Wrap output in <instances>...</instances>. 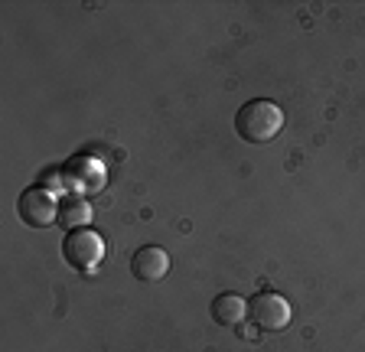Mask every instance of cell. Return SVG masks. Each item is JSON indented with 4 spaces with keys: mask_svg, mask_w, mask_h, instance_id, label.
I'll return each instance as SVG.
<instances>
[{
    "mask_svg": "<svg viewBox=\"0 0 365 352\" xmlns=\"http://www.w3.org/2000/svg\"><path fill=\"white\" fill-rule=\"evenodd\" d=\"M209 314H212V320L219 323V326L235 329L248 320V300H245L242 294H219V297L212 300V306H209Z\"/></svg>",
    "mask_w": 365,
    "mask_h": 352,
    "instance_id": "8992f818",
    "label": "cell"
},
{
    "mask_svg": "<svg viewBox=\"0 0 365 352\" xmlns=\"http://www.w3.org/2000/svg\"><path fill=\"white\" fill-rule=\"evenodd\" d=\"M284 128V111L281 105H274L267 98H255L248 105L238 108L235 115V134L245 140V144H271Z\"/></svg>",
    "mask_w": 365,
    "mask_h": 352,
    "instance_id": "6da1fadb",
    "label": "cell"
},
{
    "mask_svg": "<svg viewBox=\"0 0 365 352\" xmlns=\"http://www.w3.org/2000/svg\"><path fill=\"white\" fill-rule=\"evenodd\" d=\"M248 316L255 320V326L267 329V333H281V329H287L290 320H294V306H290V300L281 297V294L264 291L248 304Z\"/></svg>",
    "mask_w": 365,
    "mask_h": 352,
    "instance_id": "277c9868",
    "label": "cell"
},
{
    "mask_svg": "<svg viewBox=\"0 0 365 352\" xmlns=\"http://www.w3.org/2000/svg\"><path fill=\"white\" fill-rule=\"evenodd\" d=\"M91 202L85 200L82 192H66L59 200V225L68 232H76V229H88L91 222Z\"/></svg>",
    "mask_w": 365,
    "mask_h": 352,
    "instance_id": "52a82bcc",
    "label": "cell"
},
{
    "mask_svg": "<svg viewBox=\"0 0 365 352\" xmlns=\"http://www.w3.org/2000/svg\"><path fill=\"white\" fill-rule=\"evenodd\" d=\"M82 173H76V180L82 183V192H95V190H101L105 186V170L98 167V163H91V160H85L82 163Z\"/></svg>",
    "mask_w": 365,
    "mask_h": 352,
    "instance_id": "ba28073f",
    "label": "cell"
},
{
    "mask_svg": "<svg viewBox=\"0 0 365 352\" xmlns=\"http://www.w3.org/2000/svg\"><path fill=\"white\" fill-rule=\"evenodd\" d=\"M130 274L144 284H157L170 274V254L157 245H144L137 248L134 258H130Z\"/></svg>",
    "mask_w": 365,
    "mask_h": 352,
    "instance_id": "5b68a950",
    "label": "cell"
},
{
    "mask_svg": "<svg viewBox=\"0 0 365 352\" xmlns=\"http://www.w3.org/2000/svg\"><path fill=\"white\" fill-rule=\"evenodd\" d=\"M16 212L30 229H49V225H59V200L56 192H49L46 186H33L20 196L16 202Z\"/></svg>",
    "mask_w": 365,
    "mask_h": 352,
    "instance_id": "3957f363",
    "label": "cell"
},
{
    "mask_svg": "<svg viewBox=\"0 0 365 352\" xmlns=\"http://www.w3.org/2000/svg\"><path fill=\"white\" fill-rule=\"evenodd\" d=\"M62 258L76 271H95L105 258V242L95 229H76L62 242Z\"/></svg>",
    "mask_w": 365,
    "mask_h": 352,
    "instance_id": "7a4b0ae2",
    "label": "cell"
}]
</instances>
